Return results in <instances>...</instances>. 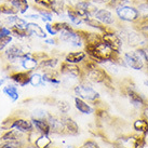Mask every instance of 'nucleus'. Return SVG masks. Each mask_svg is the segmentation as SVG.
I'll list each match as a JSON object with an SVG mask.
<instances>
[{
	"label": "nucleus",
	"instance_id": "obj_17",
	"mask_svg": "<svg viewBox=\"0 0 148 148\" xmlns=\"http://www.w3.org/2000/svg\"><path fill=\"white\" fill-rule=\"evenodd\" d=\"M74 7L79 11V13L82 15L83 17L86 16H93L95 11L97 10L99 5L93 3L91 0H78Z\"/></svg>",
	"mask_w": 148,
	"mask_h": 148
},
{
	"label": "nucleus",
	"instance_id": "obj_10",
	"mask_svg": "<svg viewBox=\"0 0 148 148\" xmlns=\"http://www.w3.org/2000/svg\"><path fill=\"white\" fill-rule=\"evenodd\" d=\"M101 36H102V40L108 47H110L116 53L118 54L122 53L124 48V43L122 41L121 37L119 36V34L116 32L115 28H109L108 27L104 33L101 34Z\"/></svg>",
	"mask_w": 148,
	"mask_h": 148
},
{
	"label": "nucleus",
	"instance_id": "obj_40",
	"mask_svg": "<svg viewBox=\"0 0 148 148\" xmlns=\"http://www.w3.org/2000/svg\"><path fill=\"white\" fill-rule=\"evenodd\" d=\"M0 12L3 15H15V14H18L16 9L14 8L10 2H4V3L0 4Z\"/></svg>",
	"mask_w": 148,
	"mask_h": 148
},
{
	"label": "nucleus",
	"instance_id": "obj_34",
	"mask_svg": "<svg viewBox=\"0 0 148 148\" xmlns=\"http://www.w3.org/2000/svg\"><path fill=\"white\" fill-rule=\"evenodd\" d=\"M10 3L16 9L18 14H26L30 9V3L28 0H11Z\"/></svg>",
	"mask_w": 148,
	"mask_h": 148
},
{
	"label": "nucleus",
	"instance_id": "obj_4",
	"mask_svg": "<svg viewBox=\"0 0 148 148\" xmlns=\"http://www.w3.org/2000/svg\"><path fill=\"white\" fill-rule=\"evenodd\" d=\"M75 96H77L79 99L86 101L94 105L95 107H99L101 103V93L94 88L92 83L88 82L86 80L82 79L80 80L76 86L73 88Z\"/></svg>",
	"mask_w": 148,
	"mask_h": 148
},
{
	"label": "nucleus",
	"instance_id": "obj_23",
	"mask_svg": "<svg viewBox=\"0 0 148 148\" xmlns=\"http://www.w3.org/2000/svg\"><path fill=\"white\" fill-rule=\"evenodd\" d=\"M88 58L86 51L84 50H74L70 51L68 53L65 54L64 56V61L70 64H75V65H81L84 61Z\"/></svg>",
	"mask_w": 148,
	"mask_h": 148
},
{
	"label": "nucleus",
	"instance_id": "obj_21",
	"mask_svg": "<svg viewBox=\"0 0 148 148\" xmlns=\"http://www.w3.org/2000/svg\"><path fill=\"white\" fill-rule=\"evenodd\" d=\"M64 125V135L76 136L79 134V125L70 116L68 115H61Z\"/></svg>",
	"mask_w": 148,
	"mask_h": 148
},
{
	"label": "nucleus",
	"instance_id": "obj_11",
	"mask_svg": "<svg viewBox=\"0 0 148 148\" xmlns=\"http://www.w3.org/2000/svg\"><path fill=\"white\" fill-rule=\"evenodd\" d=\"M93 17H95L97 21L109 28H115L119 24L114 10L109 7H99L97 10L95 11Z\"/></svg>",
	"mask_w": 148,
	"mask_h": 148
},
{
	"label": "nucleus",
	"instance_id": "obj_49",
	"mask_svg": "<svg viewBox=\"0 0 148 148\" xmlns=\"http://www.w3.org/2000/svg\"><path fill=\"white\" fill-rule=\"evenodd\" d=\"M142 84H143V86H144V89H146V90L148 91V78L143 79V81H142Z\"/></svg>",
	"mask_w": 148,
	"mask_h": 148
},
{
	"label": "nucleus",
	"instance_id": "obj_47",
	"mask_svg": "<svg viewBox=\"0 0 148 148\" xmlns=\"http://www.w3.org/2000/svg\"><path fill=\"white\" fill-rule=\"evenodd\" d=\"M43 42L48 45H58V38L56 37H48L43 39Z\"/></svg>",
	"mask_w": 148,
	"mask_h": 148
},
{
	"label": "nucleus",
	"instance_id": "obj_6",
	"mask_svg": "<svg viewBox=\"0 0 148 148\" xmlns=\"http://www.w3.org/2000/svg\"><path fill=\"white\" fill-rule=\"evenodd\" d=\"M122 92L124 94V97L127 99V103L131 105V107L135 110H140L142 112L144 106L146 105L148 101V97L146 95L138 91V89L136 88L134 84H124L122 88Z\"/></svg>",
	"mask_w": 148,
	"mask_h": 148
},
{
	"label": "nucleus",
	"instance_id": "obj_31",
	"mask_svg": "<svg viewBox=\"0 0 148 148\" xmlns=\"http://www.w3.org/2000/svg\"><path fill=\"white\" fill-rule=\"evenodd\" d=\"M84 25L88 26L89 28H91L93 32H97V33L102 34L106 30L108 27H106L105 25H103L101 22H99L95 17L93 16H86L84 17Z\"/></svg>",
	"mask_w": 148,
	"mask_h": 148
},
{
	"label": "nucleus",
	"instance_id": "obj_7",
	"mask_svg": "<svg viewBox=\"0 0 148 148\" xmlns=\"http://www.w3.org/2000/svg\"><path fill=\"white\" fill-rule=\"evenodd\" d=\"M58 41L74 50H82L84 48L83 38L79 29L77 28H74L71 30H63L61 33H58Z\"/></svg>",
	"mask_w": 148,
	"mask_h": 148
},
{
	"label": "nucleus",
	"instance_id": "obj_35",
	"mask_svg": "<svg viewBox=\"0 0 148 148\" xmlns=\"http://www.w3.org/2000/svg\"><path fill=\"white\" fill-rule=\"evenodd\" d=\"M34 10L40 15V21H42L43 23H53V16L54 14L52 13L51 10L49 9H42V8H38V7H34Z\"/></svg>",
	"mask_w": 148,
	"mask_h": 148
},
{
	"label": "nucleus",
	"instance_id": "obj_12",
	"mask_svg": "<svg viewBox=\"0 0 148 148\" xmlns=\"http://www.w3.org/2000/svg\"><path fill=\"white\" fill-rule=\"evenodd\" d=\"M39 63H40V60L37 56V54L26 51L15 66H17L20 70H24L27 73H33V71L39 68Z\"/></svg>",
	"mask_w": 148,
	"mask_h": 148
},
{
	"label": "nucleus",
	"instance_id": "obj_13",
	"mask_svg": "<svg viewBox=\"0 0 148 148\" xmlns=\"http://www.w3.org/2000/svg\"><path fill=\"white\" fill-rule=\"evenodd\" d=\"M144 142V137L137 135L135 133H132L120 136L115 143L119 148H140Z\"/></svg>",
	"mask_w": 148,
	"mask_h": 148
},
{
	"label": "nucleus",
	"instance_id": "obj_28",
	"mask_svg": "<svg viewBox=\"0 0 148 148\" xmlns=\"http://www.w3.org/2000/svg\"><path fill=\"white\" fill-rule=\"evenodd\" d=\"M33 122L35 131L39 134H47V135H52V131L49 125V122L47 119H36V118H30Z\"/></svg>",
	"mask_w": 148,
	"mask_h": 148
},
{
	"label": "nucleus",
	"instance_id": "obj_26",
	"mask_svg": "<svg viewBox=\"0 0 148 148\" xmlns=\"http://www.w3.org/2000/svg\"><path fill=\"white\" fill-rule=\"evenodd\" d=\"M26 29H27V32L30 35V37H36L38 39L43 40V39L48 38V36H49L45 30V28L38 24L37 22H28L27 26H26Z\"/></svg>",
	"mask_w": 148,
	"mask_h": 148
},
{
	"label": "nucleus",
	"instance_id": "obj_37",
	"mask_svg": "<svg viewBox=\"0 0 148 148\" xmlns=\"http://www.w3.org/2000/svg\"><path fill=\"white\" fill-rule=\"evenodd\" d=\"M10 32H11V36L17 39H28L30 38V35L27 32L26 28H22L18 26H12L10 27Z\"/></svg>",
	"mask_w": 148,
	"mask_h": 148
},
{
	"label": "nucleus",
	"instance_id": "obj_9",
	"mask_svg": "<svg viewBox=\"0 0 148 148\" xmlns=\"http://www.w3.org/2000/svg\"><path fill=\"white\" fill-rule=\"evenodd\" d=\"M120 56L122 58L127 69H132L135 71H143L146 69L144 61L142 60L136 49L129 48V50H123Z\"/></svg>",
	"mask_w": 148,
	"mask_h": 148
},
{
	"label": "nucleus",
	"instance_id": "obj_1",
	"mask_svg": "<svg viewBox=\"0 0 148 148\" xmlns=\"http://www.w3.org/2000/svg\"><path fill=\"white\" fill-rule=\"evenodd\" d=\"M80 66L82 68L83 73L82 79L92 83L93 86L97 84V86H103L106 88H111L112 77L99 64L88 58Z\"/></svg>",
	"mask_w": 148,
	"mask_h": 148
},
{
	"label": "nucleus",
	"instance_id": "obj_51",
	"mask_svg": "<svg viewBox=\"0 0 148 148\" xmlns=\"http://www.w3.org/2000/svg\"><path fill=\"white\" fill-rule=\"evenodd\" d=\"M145 142H147L148 143V133L146 134V136H145Z\"/></svg>",
	"mask_w": 148,
	"mask_h": 148
},
{
	"label": "nucleus",
	"instance_id": "obj_30",
	"mask_svg": "<svg viewBox=\"0 0 148 148\" xmlns=\"http://www.w3.org/2000/svg\"><path fill=\"white\" fill-rule=\"evenodd\" d=\"M101 66L103 67L104 69L106 70L108 74L110 75L111 77H116V76H118V75L121 73V70L123 69V68L119 65V63H118V58H116V60H111V61H107V62H105Z\"/></svg>",
	"mask_w": 148,
	"mask_h": 148
},
{
	"label": "nucleus",
	"instance_id": "obj_25",
	"mask_svg": "<svg viewBox=\"0 0 148 148\" xmlns=\"http://www.w3.org/2000/svg\"><path fill=\"white\" fill-rule=\"evenodd\" d=\"M132 127H133V131L135 134L144 137L146 136V134L148 133V120L140 115V117L136 118L133 123H132Z\"/></svg>",
	"mask_w": 148,
	"mask_h": 148
},
{
	"label": "nucleus",
	"instance_id": "obj_36",
	"mask_svg": "<svg viewBox=\"0 0 148 148\" xmlns=\"http://www.w3.org/2000/svg\"><path fill=\"white\" fill-rule=\"evenodd\" d=\"M30 147L29 140H12L0 143V148H28Z\"/></svg>",
	"mask_w": 148,
	"mask_h": 148
},
{
	"label": "nucleus",
	"instance_id": "obj_42",
	"mask_svg": "<svg viewBox=\"0 0 148 148\" xmlns=\"http://www.w3.org/2000/svg\"><path fill=\"white\" fill-rule=\"evenodd\" d=\"M13 37L11 35H3L0 37V54L12 43Z\"/></svg>",
	"mask_w": 148,
	"mask_h": 148
},
{
	"label": "nucleus",
	"instance_id": "obj_27",
	"mask_svg": "<svg viewBox=\"0 0 148 148\" xmlns=\"http://www.w3.org/2000/svg\"><path fill=\"white\" fill-rule=\"evenodd\" d=\"M61 62L58 58H54V56H49L47 55L45 58H43L42 60H40L39 63V68L40 70H58Z\"/></svg>",
	"mask_w": 148,
	"mask_h": 148
},
{
	"label": "nucleus",
	"instance_id": "obj_16",
	"mask_svg": "<svg viewBox=\"0 0 148 148\" xmlns=\"http://www.w3.org/2000/svg\"><path fill=\"white\" fill-rule=\"evenodd\" d=\"M8 78L10 79V81L14 84H16L18 86H27L30 83V73L24 71V70H13L9 74Z\"/></svg>",
	"mask_w": 148,
	"mask_h": 148
},
{
	"label": "nucleus",
	"instance_id": "obj_53",
	"mask_svg": "<svg viewBox=\"0 0 148 148\" xmlns=\"http://www.w3.org/2000/svg\"><path fill=\"white\" fill-rule=\"evenodd\" d=\"M4 1H7V2H10V1H11V0H4Z\"/></svg>",
	"mask_w": 148,
	"mask_h": 148
},
{
	"label": "nucleus",
	"instance_id": "obj_43",
	"mask_svg": "<svg viewBox=\"0 0 148 148\" xmlns=\"http://www.w3.org/2000/svg\"><path fill=\"white\" fill-rule=\"evenodd\" d=\"M77 148H102V146H101V143L95 138H88Z\"/></svg>",
	"mask_w": 148,
	"mask_h": 148
},
{
	"label": "nucleus",
	"instance_id": "obj_46",
	"mask_svg": "<svg viewBox=\"0 0 148 148\" xmlns=\"http://www.w3.org/2000/svg\"><path fill=\"white\" fill-rule=\"evenodd\" d=\"M91 1L99 7H109V8L112 2V0H91Z\"/></svg>",
	"mask_w": 148,
	"mask_h": 148
},
{
	"label": "nucleus",
	"instance_id": "obj_2",
	"mask_svg": "<svg viewBox=\"0 0 148 148\" xmlns=\"http://www.w3.org/2000/svg\"><path fill=\"white\" fill-rule=\"evenodd\" d=\"M83 50L86 51L88 58L93 60L99 65L104 64L107 61L116 60L120 56V54L116 53L103 40L97 43H93V45H84Z\"/></svg>",
	"mask_w": 148,
	"mask_h": 148
},
{
	"label": "nucleus",
	"instance_id": "obj_5",
	"mask_svg": "<svg viewBox=\"0 0 148 148\" xmlns=\"http://www.w3.org/2000/svg\"><path fill=\"white\" fill-rule=\"evenodd\" d=\"M112 10L120 24L135 25L140 21V13L135 5V1L124 4H117Z\"/></svg>",
	"mask_w": 148,
	"mask_h": 148
},
{
	"label": "nucleus",
	"instance_id": "obj_32",
	"mask_svg": "<svg viewBox=\"0 0 148 148\" xmlns=\"http://www.w3.org/2000/svg\"><path fill=\"white\" fill-rule=\"evenodd\" d=\"M29 86H34V88H45L47 86L45 82L43 81V77H42V70L37 69L30 73V83Z\"/></svg>",
	"mask_w": 148,
	"mask_h": 148
},
{
	"label": "nucleus",
	"instance_id": "obj_3",
	"mask_svg": "<svg viewBox=\"0 0 148 148\" xmlns=\"http://www.w3.org/2000/svg\"><path fill=\"white\" fill-rule=\"evenodd\" d=\"M58 73L61 75L62 86H65L66 88H74L83 78L81 66L70 64L65 61L61 62V65L58 67Z\"/></svg>",
	"mask_w": 148,
	"mask_h": 148
},
{
	"label": "nucleus",
	"instance_id": "obj_29",
	"mask_svg": "<svg viewBox=\"0 0 148 148\" xmlns=\"http://www.w3.org/2000/svg\"><path fill=\"white\" fill-rule=\"evenodd\" d=\"M69 5L67 0H53V3L51 7V11L56 16H65L66 17V9Z\"/></svg>",
	"mask_w": 148,
	"mask_h": 148
},
{
	"label": "nucleus",
	"instance_id": "obj_19",
	"mask_svg": "<svg viewBox=\"0 0 148 148\" xmlns=\"http://www.w3.org/2000/svg\"><path fill=\"white\" fill-rule=\"evenodd\" d=\"M48 122L51 127L52 134H58V135H64V125H63V120L61 117V114H53L49 112L48 116Z\"/></svg>",
	"mask_w": 148,
	"mask_h": 148
},
{
	"label": "nucleus",
	"instance_id": "obj_41",
	"mask_svg": "<svg viewBox=\"0 0 148 148\" xmlns=\"http://www.w3.org/2000/svg\"><path fill=\"white\" fill-rule=\"evenodd\" d=\"M49 116V111H47L43 108L37 107L30 111L29 118H36V119H47Z\"/></svg>",
	"mask_w": 148,
	"mask_h": 148
},
{
	"label": "nucleus",
	"instance_id": "obj_22",
	"mask_svg": "<svg viewBox=\"0 0 148 148\" xmlns=\"http://www.w3.org/2000/svg\"><path fill=\"white\" fill-rule=\"evenodd\" d=\"M12 140H29L27 134H23L21 132L8 129L2 130V133L0 134V143L2 142H12Z\"/></svg>",
	"mask_w": 148,
	"mask_h": 148
},
{
	"label": "nucleus",
	"instance_id": "obj_39",
	"mask_svg": "<svg viewBox=\"0 0 148 148\" xmlns=\"http://www.w3.org/2000/svg\"><path fill=\"white\" fill-rule=\"evenodd\" d=\"M18 14H15V15H4V17H2V20L0 21V23L5 26V27H12V26H15L17 24V21H18Z\"/></svg>",
	"mask_w": 148,
	"mask_h": 148
},
{
	"label": "nucleus",
	"instance_id": "obj_15",
	"mask_svg": "<svg viewBox=\"0 0 148 148\" xmlns=\"http://www.w3.org/2000/svg\"><path fill=\"white\" fill-rule=\"evenodd\" d=\"M28 140L30 146L34 148H51L53 146V140L51 138V135L39 134L36 131L29 134Z\"/></svg>",
	"mask_w": 148,
	"mask_h": 148
},
{
	"label": "nucleus",
	"instance_id": "obj_45",
	"mask_svg": "<svg viewBox=\"0 0 148 148\" xmlns=\"http://www.w3.org/2000/svg\"><path fill=\"white\" fill-rule=\"evenodd\" d=\"M45 30L50 37H58V30L54 28L53 23H45Z\"/></svg>",
	"mask_w": 148,
	"mask_h": 148
},
{
	"label": "nucleus",
	"instance_id": "obj_48",
	"mask_svg": "<svg viewBox=\"0 0 148 148\" xmlns=\"http://www.w3.org/2000/svg\"><path fill=\"white\" fill-rule=\"evenodd\" d=\"M142 116L145 117L148 120V101L147 103H146V105L144 106V108H143V110H142Z\"/></svg>",
	"mask_w": 148,
	"mask_h": 148
},
{
	"label": "nucleus",
	"instance_id": "obj_20",
	"mask_svg": "<svg viewBox=\"0 0 148 148\" xmlns=\"http://www.w3.org/2000/svg\"><path fill=\"white\" fill-rule=\"evenodd\" d=\"M66 18L74 27H79L81 25H84V17L71 4H69L66 9Z\"/></svg>",
	"mask_w": 148,
	"mask_h": 148
},
{
	"label": "nucleus",
	"instance_id": "obj_18",
	"mask_svg": "<svg viewBox=\"0 0 148 148\" xmlns=\"http://www.w3.org/2000/svg\"><path fill=\"white\" fill-rule=\"evenodd\" d=\"M74 107L79 114L83 116H91L96 112V107L91 103L79 99L77 96H74Z\"/></svg>",
	"mask_w": 148,
	"mask_h": 148
},
{
	"label": "nucleus",
	"instance_id": "obj_38",
	"mask_svg": "<svg viewBox=\"0 0 148 148\" xmlns=\"http://www.w3.org/2000/svg\"><path fill=\"white\" fill-rule=\"evenodd\" d=\"M55 108L58 114L61 115H68V112L71 110V106L67 101L64 99H58L55 102Z\"/></svg>",
	"mask_w": 148,
	"mask_h": 148
},
{
	"label": "nucleus",
	"instance_id": "obj_50",
	"mask_svg": "<svg viewBox=\"0 0 148 148\" xmlns=\"http://www.w3.org/2000/svg\"><path fill=\"white\" fill-rule=\"evenodd\" d=\"M5 79H7V78H0V91H1V89H2V86H4Z\"/></svg>",
	"mask_w": 148,
	"mask_h": 148
},
{
	"label": "nucleus",
	"instance_id": "obj_33",
	"mask_svg": "<svg viewBox=\"0 0 148 148\" xmlns=\"http://www.w3.org/2000/svg\"><path fill=\"white\" fill-rule=\"evenodd\" d=\"M135 5L140 13V21L148 22V0H135Z\"/></svg>",
	"mask_w": 148,
	"mask_h": 148
},
{
	"label": "nucleus",
	"instance_id": "obj_54",
	"mask_svg": "<svg viewBox=\"0 0 148 148\" xmlns=\"http://www.w3.org/2000/svg\"><path fill=\"white\" fill-rule=\"evenodd\" d=\"M0 16H1V12H0Z\"/></svg>",
	"mask_w": 148,
	"mask_h": 148
},
{
	"label": "nucleus",
	"instance_id": "obj_24",
	"mask_svg": "<svg viewBox=\"0 0 148 148\" xmlns=\"http://www.w3.org/2000/svg\"><path fill=\"white\" fill-rule=\"evenodd\" d=\"M1 91L10 99V102H12V103H16L17 101L20 99L21 93H20V90H18V86L14 84V83L9 82L7 84H4L2 86Z\"/></svg>",
	"mask_w": 148,
	"mask_h": 148
},
{
	"label": "nucleus",
	"instance_id": "obj_14",
	"mask_svg": "<svg viewBox=\"0 0 148 148\" xmlns=\"http://www.w3.org/2000/svg\"><path fill=\"white\" fill-rule=\"evenodd\" d=\"M26 52L21 45H14V43H11L9 45L7 49L2 52V58H4V61L8 63V64H11V65H16L18 61L22 58V56L24 55V53Z\"/></svg>",
	"mask_w": 148,
	"mask_h": 148
},
{
	"label": "nucleus",
	"instance_id": "obj_8",
	"mask_svg": "<svg viewBox=\"0 0 148 148\" xmlns=\"http://www.w3.org/2000/svg\"><path fill=\"white\" fill-rule=\"evenodd\" d=\"M8 129H12L27 135L35 131L30 118H25V117H11L10 119L5 120L2 124V130H8Z\"/></svg>",
	"mask_w": 148,
	"mask_h": 148
},
{
	"label": "nucleus",
	"instance_id": "obj_52",
	"mask_svg": "<svg viewBox=\"0 0 148 148\" xmlns=\"http://www.w3.org/2000/svg\"><path fill=\"white\" fill-rule=\"evenodd\" d=\"M51 148H63V147H56V146H52Z\"/></svg>",
	"mask_w": 148,
	"mask_h": 148
},
{
	"label": "nucleus",
	"instance_id": "obj_44",
	"mask_svg": "<svg viewBox=\"0 0 148 148\" xmlns=\"http://www.w3.org/2000/svg\"><path fill=\"white\" fill-rule=\"evenodd\" d=\"M53 3V0H34V4L38 8L42 9H51Z\"/></svg>",
	"mask_w": 148,
	"mask_h": 148
}]
</instances>
